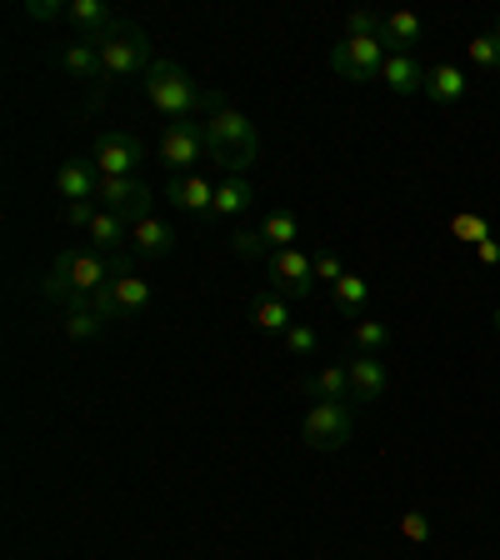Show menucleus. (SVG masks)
<instances>
[{
	"label": "nucleus",
	"instance_id": "1",
	"mask_svg": "<svg viewBox=\"0 0 500 560\" xmlns=\"http://www.w3.org/2000/svg\"><path fill=\"white\" fill-rule=\"evenodd\" d=\"M120 275H131V255H106L96 246H71V251H60L50 261L40 290H46V300L71 310L81 300H91L96 290H106L110 281H120Z\"/></svg>",
	"mask_w": 500,
	"mask_h": 560
},
{
	"label": "nucleus",
	"instance_id": "2",
	"mask_svg": "<svg viewBox=\"0 0 500 560\" xmlns=\"http://www.w3.org/2000/svg\"><path fill=\"white\" fill-rule=\"evenodd\" d=\"M205 151H211V166H221L226 176H246L261 155V135L246 120V110L226 106V96H211V110H205Z\"/></svg>",
	"mask_w": 500,
	"mask_h": 560
},
{
	"label": "nucleus",
	"instance_id": "3",
	"mask_svg": "<svg viewBox=\"0 0 500 560\" xmlns=\"http://www.w3.org/2000/svg\"><path fill=\"white\" fill-rule=\"evenodd\" d=\"M145 100L166 120H195L201 110H211V91H201L191 71H180L176 60H155L145 71Z\"/></svg>",
	"mask_w": 500,
	"mask_h": 560
},
{
	"label": "nucleus",
	"instance_id": "4",
	"mask_svg": "<svg viewBox=\"0 0 500 560\" xmlns=\"http://www.w3.org/2000/svg\"><path fill=\"white\" fill-rule=\"evenodd\" d=\"M155 50H151V36L141 25L126 21V31L100 40V81H131V75H145L155 65Z\"/></svg>",
	"mask_w": 500,
	"mask_h": 560
},
{
	"label": "nucleus",
	"instance_id": "5",
	"mask_svg": "<svg viewBox=\"0 0 500 560\" xmlns=\"http://www.w3.org/2000/svg\"><path fill=\"white\" fill-rule=\"evenodd\" d=\"M155 155H160V166L170 170V180H176V176H195V170L211 160V151H205V126H201V120H166Z\"/></svg>",
	"mask_w": 500,
	"mask_h": 560
},
{
	"label": "nucleus",
	"instance_id": "6",
	"mask_svg": "<svg viewBox=\"0 0 500 560\" xmlns=\"http://www.w3.org/2000/svg\"><path fill=\"white\" fill-rule=\"evenodd\" d=\"M350 430H356V406H350V401H316V406L306 410V420H300V436H306V445H316V451H341V445H350Z\"/></svg>",
	"mask_w": 500,
	"mask_h": 560
},
{
	"label": "nucleus",
	"instance_id": "7",
	"mask_svg": "<svg viewBox=\"0 0 500 560\" xmlns=\"http://www.w3.org/2000/svg\"><path fill=\"white\" fill-rule=\"evenodd\" d=\"M385 40L381 36H346V40H335L331 50V71L341 75V81H381V65H385Z\"/></svg>",
	"mask_w": 500,
	"mask_h": 560
},
{
	"label": "nucleus",
	"instance_id": "8",
	"mask_svg": "<svg viewBox=\"0 0 500 560\" xmlns=\"http://www.w3.org/2000/svg\"><path fill=\"white\" fill-rule=\"evenodd\" d=\"M100 176H141V166L151 160L145 145L131 131H96V151H91Z\"/></svg>",
	"mask_w": 500,
	"mask_h": 560
},
{
	"label": "nucleus",
	"instance_id": "9",
	"mask_svg": "<svg viewBox=\"0 0 500 560\" xmlns=\"http://www.w3.org/2000/svg\"><path fill=\"white\" fill-rule=\"evenodd\" d=\"M91 306H96L100 321H126V315H141V310H151V281H141V275H120V281H110L106 290H96L91 296Z\"/></svg>",
	"mask_w": 500,
	"mask_h": 560
},
{
	"label": "nucleus",
	"instance_id": "10",
	"mask_svg": "<svg viewBox=\"0 0 500 560\" xmlns=\"http://www.w3.org/2000/svg\"><path fill=\"white\" fill-rule=\"evenodd\" d=\"M265 265H271V290H281L286 300H310V290H316V265H310V255L300 251V246L271 251Z\"/></svg>",
	"mask_w": 500,
	"mask_h": 560
},
{
	"label": "nucleus",
	"instance_id": "11",
	"mask_svg": "<svg viewBox=\"0 0 500 560\" xmlns=\"http://www.w3.org/2000/svg\"><path fill=\"white\" fill-rule=\"evenodd\" d=\"M96 201H100V211L126 215L131 226L151 215V191H145V180H141V176H100Z\"/></svg>",
	"mask_w": 500,
	"mask_h": 560
},
{
	"label": "nucleus",
	"instance_id": "12",
	"mask_svg": "<svg viewBox=\"0 0 500 560\" xmlns=\"http://www.w3.org/2000/svg\"><path fill=\"white\" fill-rule=\"evenodd\" d=\"M166 201L176 205V211H186L191 221H205V226H211V211H215V180H211V176H201V170H195V176H176V180L166 186Z\"/></svg>",
	"mask_w": 500,
	"mask_h": 560
},
{
	"label": "nucleus",
	"instance_id": "13",
	"mask_svg": "<svg viewBox=\"0 0 500 560\" xmlns=\"http://www.w3.org/2000/svg\"><path fill=\"white\" fill-rule=\"evenodd\" d=\"M66 21L81 25V40H91V46H100V40L116 36V31H126V21L110 11L106 0H71V5H66Z\"/></svg>",
	"mask_w": 500,
	"mask_h": 560
},
{
	"label": "nucleus",
	"instance_id": "14",
	"mask_svg": "<svg viewBox=\"0 0 500 560\" xmlns=\"http://www.w3.org/2000/svg\"><path fill=\"white\" fill-rule=\"evenodd\" d=\"M255 205V186L246 176H221L215 180V211H211V226H230L240 215H250Z\"/></svg>",
	"mask_w": 500,
	"mask_h": 560
},
{
	"label": "nucleus",
	"instance_id": "15",
	"mask_svg": "<svg viewBox=\"0 0 500 560\" xmlns=\"http://www.w3.org/2000/svg\"><path fill=\"white\" fill-rule=\"evenodd\" d=\"M131 251L145 255V261H160V255L176 251V226L170 221H160V215H145V221H135L131 226Z\"/></svg>",
	"mask_w": 500,
	"mask_h": 560
},
{
	"label": "nucleus",
	"instance_id": "16",
	"mask_svg": "<svg viewBox=\"0 0 500 560\" xmlns=\"http://www.w3.org/2000/svg\"><path fill=\"white\" fill-rule=\"evenodd\" d=\"M346 370H350V395L356 401H381L391 391V366L381 356H356Z\"/></svg>",
	"mask_w": 500,
	"mask_h": 560
},
{
	"label": "nucleus",
	"instance_id": "17",
	"mask_svg": "<svg viewBox=\"0 0 500 560\" xmlns=\"http://www.w3.org/2000/svg\"><path fill=\"white\" fill-rule=\"evenodd\" d=\"M56 191H60V201H96V191H100L96 160H66L56 170Z\"/></svg>",
	"mask_w": 500,
	"mask_h": 560
},
{
	"label": "nucleus",
	"instance_id": "18",
	"mask_svg": "<svg viewBox=\"0 0 500 560\" xmlns=\"http://www.w3.org/2000/svg\"><path fill=\"white\" fill-rule=\"evenodd\" d=\"M381 40L385 50H401V56H416L420 40H426V21L416 11H391L381 25Z\"/></svg>",
	"mask_w": 500,
	"mask_h": 560
},
{
	"label": "nucleus",
	"instance_id": "19",
	"mask_svg": "<svg viewBox=\"0 0 500 560\" xmlns=\"http://www.w3.org/2000/svg\"><path fill=\"white\" fill-rule=\"evenodd\" d=\"M250 325H255V331L261 335H286L290 325V300L281 296V290H261V296L250 300Z\"/></svg>",
	"mask_w": 500,
	"mask_h": 560
},
{
	"label": "nucleus",
	"instance_id": "20",
	"mask_svg": "<svg viewBox=\"0 0 500 560\" xmlns=\"http://www.w3.org/2000/svg\"><path fill=\"white\" fill-rule=\"evenodd\" d=\"M85 246H96V251H106V255H126V246H131V221L116 211H100L96 221H91V230H85Z\"/></svg>",
	"mask_w": 500,
	"mask_h": 560
},
{
	"label": "nucleus",
	"instance_id": "21",
	"mask_svg": "<svg viewBox=\"0 0 500 560\" xmlns=\"http://www.w3.org/2000/svg\"><path fill=\"white\" fill-rule=\"evenodd\" d=\"M381 81L391 85L395 96H416V91H426V65H420V56H401V50H391L381 65Z\"/></svg>",
	"mask_w": 500,
	"mask_h": 560
},
{
	"label": "nucleus",
	"instance_id": "22",
	"mask_svg": "<svg viewBox=\"0 0 500 560\" xmlns=\"http://www.w3.org/2000/svg\"><path fill=\"white\" fill-rule=\"evenodd\" d=\"M465 91H471V81H465L461 65H430L426 71V96L436 106H461Z\"/></svg>",
	"mask_w": 500,
	"mask_h": 560
},
{
	"label": "nucleus",
	"instance_id": "23",
	"mask_svg": "<svg viewBox=\"0 0 500 560\" xmlns=\"http://www.w3.org/2000/svg\"><path fill=\"white\" fill-rule=\"evenodd\" d=\"M56 65L66 75H75V81H100V46H91V40H71V46L56 50Z\"/></svg>",
	"mask_w": 500,
	"mask_h": 560
},
{
	"label": "nucleus",
	"instance_id": "24",
	"mask_svg": "<svg viewBox=\"0 0 500 560\" xmlns=\"http://www.w3.org/2000/svg\"><path fill=\"white\" fill-rule=\"evenodd\" d=\"M310 401H350V370L346 366H325L316 376H306Z\"/></svg>",
	"mask_w": 500,
	"mask_h": 560
},
{
	"label": "nucleus",
	"instance_id": "25",
	"mask_svg": "<svg viewBox=\"0 0 500 560\" xmlns=\"http://www.w3.org/2000/svg\"><path fill=\"white\" fill-rule=\"evenodd\" d=\"M331 296H335V310H341V315H346L350 325L360 321V315H366V300H370V286L366 281H360V275H341V281H335L331 286Z\"/></svg>",
	"mask_w": 500,
	"mask_h": 560
},
{
	"label": "nucleus",
	"instance_id": "26",
	"mask_svg": "<svg viewBox=\"0 0 500 560\" xmlns=\"http://www.w3.org/2000/svg\"><path fill=\"white\" fill-rule=\"evenodd\" d=\"M261 240L271 246V251H290V246L300 240V221L290 211H271L261 221Z\"/></svg>",
	"mask_w": 500,
	"mask_h": 560
},
{
	"label": "nucleus",
	"instance_id": "27",
	"mask_svg": "<svg viewBox=\"0 0 500 560\" xmlns=\"http://www.w3.org/2000/svg\"><path fill=\"white\" fill-rule=\"evenodd\" d=\"M100 315H96V306L91 300H81V306H71L66 315H60V335L66 341H91V335H100Z\"/></svg>",
	"mask_w": 500,
	"mask_h": 560
},
{
	"label": "nucleus",
	"instance_id": "28",
	"mask_svg": "<svg viewBox=\"0 0 500 560\" xmlns=\"http://www.w3.org/2000/svg\"><path fill=\"white\" fill-rule=\"evenodd\" d=\"M350 341H356V356H381V350L391 346V325L360 315V321L350 325Z\"/></svg>",
	"mask_w": 500,
	"mask_h": 560
},
{
	"label": "nucleus",
	"instance_id": "29",
	"mask_svg": "<svg viewBox=\"0 0 500 560\" xmlns=\"http://www.w3.org/2000/svg\"><path fill=\"white\" fill-rule=\"evenodd\" d=\"M310 265H316V286H335L341 275H346V265H341V255L331 251V246H321V251H310Z\"/></svg>",
	"mask_w": 500,
	"mask_h": 560
},
{
	"label": "nucleus",
	"instance_id": "30",
	"mask_svg": "<svg viewBox=\"0 0 500 560\" xmlns=\"http://www.w3.org/2000/svg\"><path fill=\"white\" fill-rule=\"evenodd\" d=\"M471 60H476L480 71H500V36L496 31H486V36L471 40Z\"/></svg>",
	"mask_w": 500,
	"mask_h": 560
},
{
	"label": "nucleus",
	"instance_id": "31",
	"mask_svg": "<svg viewBox=\"0 0 500 560\" xmlns=\"http://www.w3.org/2000/svg\"><path fill=\"white\" fill-rule=\"evenodd\" d=\"M100 215V201H66L60 205V221L71 230H91V221Z\"/></svg>",
	"mask_w": 500,
	"mask_h": 560
},
{
	"label": "nucleus",
	"instance_id": "32",
	"mask_svg": "<svg viewBox=\"0 0 500 560\" xmlns=\"http://www.w3.org/2000/svg\"><path fill=\"white\" fill-rule=\"evenodd\" d=\"M281 341H286V356H310V350L321 346V335H316V325H290V331L281 335Z\"/></svg>",
	"mask_w": 500,
	"mask_h": 560
},
{
	"label": "nucleus",
	"instance_id": "33",
	"mask_svg": "<svg viewBox=\"0 0 500 560\" xmlns=\"http://www.w3.org/2000/svg\"><path fill=\"white\" fill-rule=\"evenodd\" d=\"M451 230L461 240H471V246H480V240H490V226L480 221V215H451Z\"/></svg>",
	"mask_w": 500,
	"mask_h": 560
},
{
	"label": "nucleus",
	"instance_id": "34",
	"mask_svg": "<svg viewBox=\"0 0 500 560\" xmlns=\"http://www.w3.org/2000/svg\"><path fill=\"white\" fill-rule=\"evenodd\" d=\"M381 25H385V15H376V11H350V15H346V36H381Z\"/></svg>",
	"mask_w": 500,
	"mask_h": 560
},
{
	"label": "nucleus",
	"instance_id": "35",
	"mask_svg": "<svg viewBox=\"0 0 500 560\" xmlns=\"http://www.w3.org/2000/svg\"><path fill=\"white\" fill-rule=\"evenodd\" d=\"M66 5L71 0H25V15L31 21H66Z\"/></svg>",
	"mask_w": 500,
	"mask_h": 560
},
{
	"label": "nucleus",
	"instance_id": "36",
	"mask_svg": "<svg viewBox=\"0 0 500 560\" xmlns=\"http://www.w3.org/2000/svg\"><path fill=\"white\" fill-rule=\"evenodd\" d=\"M401 536H405V540H416V546H426V540H430V521H426L420 511L401 515Z\"/></svg>",
	"mask_w": 500,
	"mask_h": 560
},
{
	"label": "nucleus",
	"instance_id": "37",
	"mask_svg": "<svg viewBox=\"0 0 500 560\" xmlns=\"http://www.w3.org/2000/svg\"><path fill=\"white\" fill-rule=\"evenodd\" d=\"M476 261L480 265H500V240H480V246H476Z\"/></svg>",
	"mask_w": 500,
	"mask_h": 560
},
{
	"label": "nucleus",
	"instance_id": "38",
	"mask_svg": "<svg viewBox=\"0 0 500 560\" xmlns=\"http://www.w3.org/2000/svg\"><path fill=\"white\" fill-rule=\"evenodd\" d=\"M496 335H500V306H496Z\"/></svg>",
	"mask_w": 500,
	"mask_h": 560
},
{
	"label": "nucleus",
	"instance_id": "39",
	"mask_svg": "<svg viewBox=\"0 0 500 560\" xmlns=\"http://www.w3.org/2000/svg\"><path fill=\"white\" fill-rule=\"evenodd\" d=\"M496 36H500V21H496Z\"/></svg>",
	"mask_w": 500,
	"mask_h": 560
}]
</instances>
